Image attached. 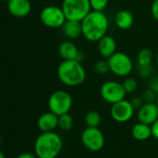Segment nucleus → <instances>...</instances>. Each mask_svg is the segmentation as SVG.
I'll list each match as a JSON object with an SVG mask.
<instances>
[{
	"mask_svg": "<svg viewBox=\"0 0 158 158\" xmlns=\"http://www.w3.org/2000/svg\"><path fill=\"white\" fill-rule=\"evenodd\" d=\"M82 36L89 42H98L106 35L109 21L103 11L92 10L81 21Z\"/></svg>",
	"mask_w": 158,
	"mask_h": 158,
	"instance_id": "obj_1",
	"label": "nucleus"
},
{
	"mask_svg": "<svg viewBox=\"0 0 158 158\" xmlns=\"http://www.w3.org/2000/svg\"><path fill=\"white\" fill-rule=\"evenodd\" d=\"M63 148V141L56 131L42 132L35 140L34 154L38 158H56Z\"/></svg>",
	"mask_w": 158,
	"mask_h": 158,
	"instance_id": "obj_2",
	"label": "nucleus"
},
{
	"mask_svg": "<svg viewBox=\"0 0 158 158\" xmlns=\"http://www.w3.org/2000/svg\"><path fill=\"white\" fill-rule=\"evenodd\" d=\"M56 74L60 82L69 87L79 86L86 79V71L77 60H63L57 67Z\"/></svg>",
	"mask_w": 158,
	"mask_h": 158,
	"instance_id": "obj_3",
	"label": "nucleus"
},
{
	"mask_svg": "<svg viewBox=\"0 0 158 158\" xmlns=\"http://www.w3.org/2000/svg\"><path fill=\"white\" fill-rule=\"evenodd\" d=\"M49 111L56 116L69 113L73 106V99L69 93L64 90H57L51 94L47 102Z\"/></svg>",
	"mask_w": 158,
	"mask_h": 158,
	"instance_id": "obj_4",
	"label": "nucleus"
},
{
	"mask_svg": "<svg viewBox=\"0 0 158 158\" xmlns=\"http://www.w3.org/2000/svg\"><path fill=\"white\" fill-rule=\"evenodd\" d=\"M61 7L67 20L81 21L92 11L89 0H63Z\"/></svg>",
	"mask_w": 158,
	"mask_h": 158,
	"instance_id": "obj_5",
	"label": "nucleus"
},
{
	"mask_svg": "<svg viewBox=\"0 0 158 158\" xmlns=\"http://www.w3.org/2000/svg\"><path fill=\"white\" fill-rule=\"evenodd\" d=\"M110 71L118 77H128L133 69V62L124 52H116L108 59Z\"/></svg>",
	"mask_w": 158,
	"mask_h": 158,
	"instance_id": "obj_6",
	"label": "nucleus"
},
{
	"mask_svg": "<svg viewBox=\"0 0 158 158\" xmlns=\"http://www.w3.org/2000/svg\"><path fill=\"white\" fill-rule=\"evenodd\" d=\"M40 20L41 22L52 29L62 28L65 22L67 21V18L64 14L62 7L57 6H46L40 12Z\"/></svg>",
	"mask_w": 158,
	"mask_h": 158,
	"instance_id": "obj_7",
	"label": "nucleus"
},
{
	"mask_svg": "<svg viewBox=\"0 0 158 158\" xmlns=\"http://www.w3.org/2000/svg\"><path fill=\"white\" fill-rule=\"evenodd\" d=\"M127 93L122 83L116 81H107L100 87V95L102 99L111 105L125 99Z\"/></svg>",
	"mask_w": 158,
	"mask_h": 158,
	"instance_id": "obj_8",
	"label": "nucleus"
},
{
	"mask_svg": "<svg viewBox=\"0 0 158 158\" xmlns=\"http://www.w3.org/2000/svg\"><path fill=\"white\" fill-rule=\"evenodd\" d=\"M81 139L84 147L91 152L101 151L106 143L104 133L99 128L86 127L81 135Z\"/></svg>",
	"mask_w": 158,
	"mask_h": 158,
	"instance_id": "obj_9",
	"label": "nucleus"
},
{
	"mask_svg": "<svg viewBox=\"0 0 158 158\" xmlns=\"http://www.w3.org/2000/svg\"><path fill=\"white\" fill-rule=\"evenodd\" d=\"M134 107L132 106L131 101L126 99L119 101L114 105H112L110 109V114L112 118L119 123L128 122L131 120L134 115Z\"/></svg>",
	"mask_w": 158,
	"mask_h": 158,
	"instance_id": "obj_10",
	"label": "nucleus"
},
{
	"mask_svg": "<svg viewBox=\"0 0 158 158\" xmlns=\"http://www.w3.org/2000/svg\"><path fill=\"white\" fill-rule=\"evenodd\" d=\"M137 118L139 122L152 126L158 119V106L156 103H144L137 112Z\"/></svg>",
	"mask_w": 158,
	"mask_h": 158,
	"instance_id": "obj_11",
	"label": "nucleus"
},
{
	"mask_svg": "<svg viewBox=\"0 0 158 158\" xmlns=\"http://www.w3.org/2000/svg\"><path fill=\"white\" fill-rule=\"evenodd\" d=\"M58 54L63 60L81 61L82 57L81 51L71 40H66L58 45Z\"/></svg>",
	"mask_w": 158,
	"mask_h": 158,
	"instance_id": "obj_12",
	"label": "nucleus"
},
{
	"mask_svg": "<svg viewBox=\"0 0 158 158\" xmlns=\"http://www.w3.org/2000/svg\"><path fill=\"white\" fill-rule=\"evenodd\" d=\"M6 4L8 12L16 18L27 17L31 11L30 0H10Z\"/></svg>",
	"mask_w": 158,
	"mask_h": 158,
	"instance_id": "obj_13",
	"label": "nucleus"
},
{
	"mask_svg": "<svg viewBox=\"0 0 158 158\" xmlns=\"http://www.w3.org/2000/svg\"><path fill=\"white\" fill-rule=\"evenodd\" d=\"M37 127L42 132L55 131L58 128V116L51 111L43 113L37 119Z\"/></svg>",
	"mask_w": 158,
	"mask_h": 158,
	"instance_id": "obj_14",
	"label": "nucleus"
},
{
	"mask_svg": "<svg viewBox=\"0 0 158 158\" xmlns=\"http://www.w3.org/2000/svg\"><path fill=\"white\" fill-rule=\"evenodd\" d=\"M97 43L98 52L103 58L108 59L117 52V42L110 35L104 36Z\"/></svg>",
	"mask_w": 158,
	"mask_h": 158,
	"instance_id": "obj_15",
	"label": "nucleus"
},
{
	"mask_svg": "<svg viewBox=\"0 0 158 158\" xmlns=\"http://www.w3.org/2000/svg\"><path fill=\"white\" fill-rule=\"evenodd\" d=\"M63 33L69 40L78 39L81 35H82L81 22L77 20H67L62 27Z\"/></svg>",
	"mask_w": 158,
	"mask_h": 158,
	"instance_id": "obj_16",
	"label": "nucleus"
},
{
	"mask_svg": "<svg viewBox=\"0 0 158 158\" xmlns=\"http://www.w3.org/2000/svg\"><path fill=\"white\" fill-rule=\"evenodd\" d=\"M115 24L120 30H129L134 23V17L128 10H120L115 16Z\"/></svg>",
	"mask_w": 158,
	"mask_h": 158,
	"instance_id": "obj_17",
	"label": "nucleus"
},
{
	"mask_svg": "<svg viewBox=\"0 0 158 158\" xmlns=\"http://www.w3.org/2000/svg\"><path fill=\"white\" fill-rule=\"evenodd\" d=\"M131 135L135 140L139 142L146 141L152 136V127L148 124L138 122L132 127Z\"/></svg>",
	"mask_w": 158,
	"mask_h": 158,
	"instance_id": "obj_18",
	"label": "nucleus"
},
{
	"mask_svg": "<svg viewBox=\"0 0 158 158\" xmlns=\"http://www.w3.org/2000/svg\"><path fill=\"white\" fill-rule=\"evenodd\" d=\"M101 121H102V117L100 113L95 110L88 111L84 117V122L86 124V127L98 128L99 125L101 124Z\"/></svg>",
	"mask_w": 158,
	"mask_h": 158,
	"instance_id": "obj_19",
	"label": "nucleus"
},
{
	"mask_svg": "<svg viewBox=\"0 0 158 158\" xmlns=\"http://www.w3.org/2000/svg\"><path fill=\"white\" fill-rule=\"evenodd\" d=\"M153 61V52L148 48H143L140 50L137 56L138 67H147L152 66Z\"/></svg>",
	"mask_w": 158,
	"mask_h": 158,
	"instance_id": "obj_20",
	"label": "nucleus"
},
{
	"mask_svg": "<svg viewBox=\"0 0 158 158\" xmlns=\"http://www.w3.org/2000/svg\"><path fill=\"white\" fill-rule=\"evenodd\" d=\"M74 126V118L69 114H64L58 117V128L63 131H69Z\"/></svg>",
	"mask_w": 158,
	"mask_h": 158,
	"instance_id": "obj_21",
	"label": "nucleus"
},
{
	"mask_svg": "<svg viewBox=\"0 0 158 158\" xmlns=\"http://www.w3.org/2000/svg\"><path fill=\"white\" fill-rule=\"evenodd\" d=\"M94 70L98 75H106L107 72H109L110 68H109V64H108L107 59L98 60L94 66Z\"/></svg>",
	"mask_w": 158,
	"mask_h": 158,
	"instance_id": "obj_22",
	"label": "nucleus"
},
{
	"mask_svg": "<svg viewBox=\"0 0 158 158\" xmlns=\"http://www.w3.org/2000/svg\"><path fill=\"white\" fill-rule=\"evenodd\" d=\"M122 85H123V87H124V89H125L127 94H132V93H134L137 90L138 82L133 78H126L123 81Z\"/></svg>",
	"mask_w": 158,
	"mask_h": 158,
	"instance_id": "obj_23",
	"label": "nucleus"
},
{
	"mask_svg": "<svg viewBox=\"0 0 158 158\" xmlns=\"http://www.w3.org/2000/svg\"><path fill=\"white\" fill-rule=\"evenodd\" d=\"M92 10L95 11H104L106 7L109 0H89Z\"/></svg>",
	"mask_w": 158,
	"mask_h": 158,
	"instance_id": "obj_24",
	"label": "nucleus"
},
{
	"mask_svg": "<svg viewBox=\"0 0 158 158\" xmlns=\"http://www.w3.org/2000/svg\"><path fill=\"white\" fill-rule=\"evenodd\" d=\"M142 97H143L144 103H155L156 101L157 94L155 91H153L152 89L148 88L143 92Z\"/></svg>",
	"mask_w": 158,
	"mask_h": 158,
	"instance_id": "obj_25",
	"label": "nucleus"
},
{
	"mask_svg": "<svg viewBox=\"0 0 158 158\" xmlns=\"http://www.w3.org/2000/svg\"><path fill=\"white\" fill-rule=\"evenodd\" d=\"M153 72V68L152 66H147V67H139V74L142 78L145 79L148 78Z\"/></svg>",
	"mask_w": 158,
	"mask_h": 158,
	"instance_id": "obj_26",
	"label": "nucleus"
},
{
	"mask_svg": "<svg viewBox=\"0 0 158 158\" xmlns=\"http://www.w3.org/2000/svg\"><path fill=\"white\" fill-rule=\"evenodd\" d=\"M131 103L132 105V106L134 107V109L136 110H139L143 105H144V101L143 99V97H140V96H135L133 97L131 100Z\"/></svg>",
	"mask_w": 158,
	"mask_h": 158,
	"instance_id": "obj_27",
	"label": "nucleus"
},
{
	"mask_svg": "<svg viewBox=\"0 0 158 158\" xmlns=\"http://www.w3.org/2000/svg\"><path fill=\"white\" fill-rule=\"evenodd\" d=\"M151 13L154 19L158 21V0H154L151 6Z\"/></svg>",
	"mask_w": 158,
	"mask_h": 158,
	"instance_id": "obj_28",
	"label": "nucleus"
},
{
	"mask_svg": "<svg viewBox=\"0 0 158 158\" xmlns=\"http://www.w3.org/2000/svg\"><path fill=\"white\" fill-rule=\"evenodd\" d=\"M150 89H152L153 91H155L156 94H158V76L157 77H154L150 82H149V87Z\"/></svg>",
	"mask_w": 158,
	"mask_h": 158,
	"instance_id": "obj_29",
	"label": "nucleus"
},
{
	"mask_svg": "<svg viewBox=\"0 0 158 158\" xmlns=\"http://www.w3.org/2000/svg\"><path fill=\"white\" fill-rule=\"evenodd\" d=\"M151 127H152V136L158 141V119Z\"/></svg>",
	"mask_w": 158,
	"mask_h": 158,
	"instance_id": "obj_30",
	"label": "nucleus"
},
{
	"mask_svg": "<svg viewBox=\"0 0 158 158\" xmlns=\"http://www.w3.org/2000/svg\"><path fill=\"white\" fill-rule=\"evenodd\" d=\"M17 158H38L36 156L35 154H31V153H28V152H25V153H21L20 155H19Z\"/></svg>",
	"mask_w": 158,
	"mask_h": 158,
	"instance_id": "obj_31",
	"label": "nucleus"
},
{
	"mask_svg": "<svg viewBox=\"0 0 158 158\" xmlns=\"http://www.w3.org/2000/svg\"><path fill=\"white\" fill-rule=\"evenodd\" d=\"M0 158H6V156H5V154H4L3 152H1V153H0Z\"/></svg>",
	"mask_w": 158,
	"mask_h": 158,
	"instance_id": "obj_32",
	"label": "nucleus"
},
{
	"mask_svg": "<svg viewBox=\"0 0 158 158\" xmlns=\"http://www.w3.org/2000/svg\"><path fill=\"white\" fill-rule=\"evenodd\" d=\"M156 66L158 67V53L157 55H156Z\"/></svg>",
	"mask_w": 158,
	"mask_h": 158,
	"instance_id": "obj_33",
	"label": "nucleus"
},
{
	"mask_svg": "<svg viewBox=\"0 0 158 158\" xmlns=\"http://www.w3.org/2000/svg\"><path fill=\"white\" fill-rule=\"evenodd\" d=\"M156 105L158 106V94H157V97H156Z\"/></svg>",
	"mask_w": 158,
	"mask_h": 158,
	"instance_id": "obj_34",
	"label": "nucleus"
},
{
	"mask_svg": "<svg viewBox=\"0 0 158 158\" xmlns=\"http://www.w3.org/2000/svg\"><path fill=\"white\" fill-rule=\"evenodd\" d=\"M2 1H4V2H6V3H7V2H9L10 0H2Z\"/></svg>",
	"mask_w": 158,
	"mask_h": 158,
	"instance_id": "obj_35",
	"label": "nucleus"
}]
</instances>
